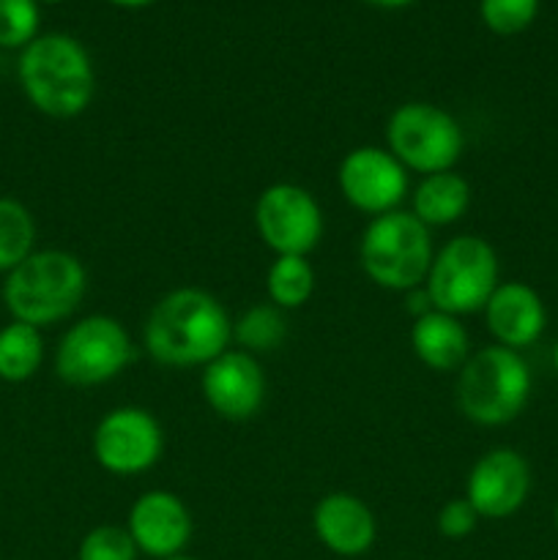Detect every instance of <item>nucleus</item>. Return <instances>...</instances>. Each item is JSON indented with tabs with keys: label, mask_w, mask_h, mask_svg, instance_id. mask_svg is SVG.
<instances>
[{
	"label": "nucleus",
	"mask_w": 558,
	"mask_h": 560,
	"mask_svg": "<svg viewBox=\"0 0 558 560\" xmlns=\"http://www.w3.org/2000/svg\"><path fill=\"white\" fill-rule=\"evenodd\" d=\"M233 323L200 288H178L156 301L142 328L148 355L162 366H206L230 348Z\"/></svg>",
	"instance_id": "f257e3e1"
},
{
	"label": "nucleus",
	"mask_w": 558,
	"mask_h": 560,
	"mask_svg": "<svg viewBox=\"0 0 558 560\" xmlns=\"http://www.w3.org/2000/svg\"><path fill=\"white\" fill-rule=\"evenodd\" d=\"M22 93L49 118H77L93 98V63L85 47L66 33L36 36L16 63Z\"/></svg>",
	"instance_id": "f03ea898"
},
{
	"label": "nucleus",
	"mask_w": 558,
	"mask_h": 560,
	"mask_svg": "<svg viewBox=\"0 0 558 560\" xmlns=\"http://www.w3.org/2000/svg\"><path fill=\"white\" fill-rule=\"evenodd\" d=\"M88 290L85 266L63 249L33 252L5 273L3 304L14 320L27 326H53L82 304Z\"/></svg>",
	"instance_id": "7ed1b4c3"
},
{
	"label": "nucleus",
	"mask_w": 558,
	"mask_h": 560,
	"mask_svg": "<svg viewBox=\"0 0 558 560\" xmlns=\"http://www.w3.org/2000/svg\"><path fill=\"white\" fill-rule=\"evenodd\" d=\"M528 361L518 350L487 345L460 366L457 405L479 427H503L518 419L531 399Z\"/></svg>",
	"instance_id": "20e7f679"
},
{
	"label": "nucleus",
	"mask_w": 558,
	"mask_h": 560,
	"mask_svg": "<svg viewBox=\"0 0 558 560\" xmlns=\"http://www.w3.org/2000/svg\"><path fill=\"white\" fill-rule=\"evenodd\" d=\"M430 228L410 211H388L375 217L361 233L359 260L367 277L383 290L419 288L432 266Z\"/></svg>",
	"instance_id": "39448f33"
},
{
	"label": "nucleus",
	"mask_w": 558,
	"mask_h": 560,
	"mask_svg": "<svg viewBox=\"0 0 558 560\" xmlns=\"http://www.w3.org/2000/svg\"><path fill=\"white\" fill-rule=\"evenodd\" d=\"M498 255L481 235H457L449 241L427 271L425 290L432 306L446 315H474L485 310L498 288Z\"/></svg>",
	"instance_id": "423d86ee"
},
{
	"label": "nucleus",
	"mask_w": 558,
	"mask_h": 560,
	"mask_svg": "<svg viewBox=\"0 0 558 560\" xmlns=\"http://www.w3.org/2000/svg\"><path fill=\"white\" fill-rule=\"evenodd\" d=\"M388 153L414 173L452 170L463 153V129L446 109L427 102L399 104L386 124Z\"/></svg>",
	"instance_id": "0eeeda50"
},
{
	"label": "nucleus",
	"mask_w": 558,
	"mask_h": 560,
	"mask_svg": "<svg viewBox=\"0 0 558 560\" xmlns=\"http://www.w3.org/2000/svg\"><path fill=\"white\" fill-rule=\"evenodd\" d=\"M131 361V339L115 317L91 315L77 320L55 350V372L77 388L102 386Z\"/></svg>",
	"instance_id": "6e6552de"
},
{
	"label": "nucleus",
	"mask_w": 558,
	"mask_h": 560,
	"mask_svg": "<svg viewBox=\"0 0 558 560\" xmlns=\"http://www.w3.org/2000/svg\"><path fill=\"white\" fill-rule=\"evenodd\" d=\"M255 228L277 257H306L323 235V211L304 186L271 184L255 202Z\"/></svg>",
	"instance_id": "1a4fd4ad"
},
{
	"label": "nucleus",
	"mask_w": 558,
	"mask_h": 560,
	"mask_svg": "<svg viewBox=\"0 0 558 560\" xmlns=\"http://www.w3.org/2000/svg\"><path fill=\"white\" fill-rule=\"evenodd\" d=\"M162 452V427L148 410L135 405L109 410L93 432V457L107 474H146L159 463Z\"/></svg>",
	"instance_id": "9d476101"
},
{
	"label": "nucleus",
	"mask_w": 558,
	"mask_h": 560,
	"mask_svg": "<svg viewBox=\"0 0 558 560\" xmlns=\"http://www.w3.org/2000/svg\"><path fill=\"white\" fill-rule=\"evenodd\" d=\"M345 200L372 219L397 211L408 195V170L388 153V148L361 145L342 159L337 173Z\"/></svg>",
	"instance_id": "9b49d317"
},
{
	"label": "nucleus",
	"mask_w": 558,
	"mask_h": 560,
	"mask_svg": "<svg viewBox=\"0 0 558 560\" xmlns=\"http://www.w3.org/2000/svg\"><path fill=\"white\" fill-rule=\"evenodd\" d=\"M528 459L507 446L481 454L465 481V501L485 520H507L518 514L528 501Z\"/></svg>",
	"instance_id": "f8f14e48"
},
{
	"label": "nucleus",
	"mask_w": 558,
	"mask_h": 560,
	"mask_svg": "<svg viewBox=\"0 0 558 560\" xmlns=\"http://www.w3.org/2000/svg\"><path fill=\"white\" fill-rule=\"evenodd\" d=\"M202 397L208 408L224 421H249L266 399V375L246 350H224L202 366Z\"/></svg>",
	"instance_id": "ddd939ff"
},
{
	"label": "nucleus",
	"mask_w": 558,
	"mask_h": 560,
	"mask_svg": "<svg viewBox=\"0 0 558 560\" xmlns=\"http://www.w3.org/2000/svg\"><path fill=\"white\" fill-rule=\"evenodd\" d=\"M126 530L137 550L146 556L167 560L181 556L191 539V514L178 495L167 490L142 492L131 503Z\"/></svg>",
	"instance_id": "4468645a"
},
{
	"label": "nucleus",
	"mask_w": 558,
	"mask_h": 560,
	"mask_svg": "<svg viewBox=\"0 0 558 560\" xmlns=\"http://www.w3.org/2000/svg\"><path fill=\"white\" fill-rule=\"evenodd\" d=\"M487 331L496 345L509 350H525L545 334L547 310L542 295L525 282H501L485 304Z\"/></svg>",
	"instance_id": "2eb2a0df"
},
{
	"label": "nucleus",
	"mask_w": 558,
	"mask_h": 560,
	"mask_svg": "<svg viewBox=\"0 0 558 560\" xmlns=\"http://www.w3.org/2000/svg\"><path fill=\"white\" fill-rule=\"evenodd\" d=\"M312 528L321 545L337 556H364L375 545V514L361 498L350 492H332L321 498L312 512Z\"/></svg>",
	"instance_id": "dca6fc26"
},
{
	"label": "nucleus",
	"mask_w": 558,
	"mask_h": 560,
	"mask_svg": "<svg viewBox=\"0 0 558 560\" xmlns=\"http://www.w3.org/2000/svg\"><path fill=\"white\" fill-rule=\"evenodd\" d=\"M410 348L416 359L432 372H452L468 361V331L463 323L446 312H427L410 326Z\"/></svg>",
	"instance_id": "f3484780"
},
{
	"label": "nucleus",
	"mask_w": 558,
	"mask_h": 560,
	"mask_svg": "<svg viewBox=\"0 0 558 560\" xmlns=\"http://www.w3.org/2000/svg\"><path fill=\"white\" fill-rule=\"evenodd\" d=\"M470 206V186L463 175L443 170L425 175L414 189V217L427 228H446L463 219Z\"/></svg>",
	"instance_id": "a211bd4d"
},
{
	"label": "nucleus",
	"mask_w": 558,
	"mask_h": 560,
	"mask_svg": "<svg viewBox=\"0 0 558 560\" xmlns=\"http://www.w3.org/2000/svg\"><path fill=\"white\" fill-rule=\"evenodd\" d=\"M44 361V339L36 326L11 320L0 328V381L25 383Z\"/></svg>",
	"instance_id": "6ab92c4d"
},
{
	"label": "nucleus",
	"mask_w": 558,
	"mask_h": 560,
	"mask_svg": "<svg viewBox=\"0 0 558 560\" xmlns=\"http://www.w3.org/2000/svg\"><path fill=\"white\" fill-rule=\"evenodd\" d=\"M36 222L14 197H0V273H9L33 255Z\"/></svg>",
	"instance_id": "aec40b11"
},
{
	"label": "nucleus",
	"mask_w": 558,
	"mask_h": 560,
	"mask_svg": "<svg viewBox=\"0 0 558 560\" xmlns=\"http://www.w3.org/2000/svg\"><path fill=\"white\" fill-rule=\"evenodd\" d=\"M268 299L279 310H299L312 299L315 290V271H312L306 257L295 255H279L271 262L266 277Z\"/></svg>",
	"instance_id": "412c9836"
},
{
	"label": "nucleus",
	"mask_w": 558,
	"mask_h": 560,
	"mask_svg": "<svg viewBox=\"0 0 558 560\" xmlns=\"http://www.w3.org/2000/svg\"><path fill=\"white\" fill-rule=\"evenodd\" d=\"M288 334L282 310L274 304H255L235 320L233 339L246 353H268L279 348Z\"/></svg>",
	"instance_id": "4be33fe9"
},
{
	"label": "nucleus",
	"mask_w": 558,
	"mask_h": 560,
	"mask_svg": "<svg viewBox=\"0 0 558 560\" xmlns=\"http://www.w3.org/2000/svg\"><path fill=\"white\" fill-rule=\"evenodd\" d=\"M38 33V0H0V47L25 49Z\"/></svg>",
	"instance_id": "5701e85b"
},
{
	"label": "nucleus",
	"mask_w": 558,
	"mask_h": 560,
	"mask_svg": "<svg viewBox=\"0 0 558 560\" xmlns=\"http://www.w3.org/2000/svg\"><path fill=\"white\" fill-rule=\"evenodd\" d=\"M137 545L129 530L118 525H98L80 541L77 560H137Z\"/></svg>",
	"instance_id": "b1692460"
},
{
	"label": "nucleus",
	"mask_w": 558,
	"mask_h": 560,
	"mask_svg": "<svg viewBox=\"0 0 558 560\" xmlns=\"http://www.w3.org/2000/svg\"><path fill=\"white\" fill-rule=\"evenodd\" d=\"M539 14V0H481V20L498 36L523 33Z\"/></svg>",
	"instance_id": "393cba45"
},
{
	"label": "nucleus",
	"mask_w": 558,
	"mask_h": 560,
	"mask_svg": "<svg viewBox=\"0 0 558 560\" xmlns=\"http://www.w3.org/2000/svg\"><path fill=\"white\" fill-rule=\"evenodd\" d=\"M476 523H479V514L474 512V506L465 498H452L438 512V530L446 539H465V536L474 534Z\"/></svg>",
	"instance_id": "a878e982"
},
{
	"label": "nucleus",
	"mask_w": 558,
	"mask_h": 560,
	"mask_svg": "<svg viewBox=\"0 0 558 560\" xmlns=\"http://www.w3.org/2000/svg\"><path fill=\"white\" fill-rule=\"evenodd\" d=\"M405 310H408L414 317H421V315H427V312L435 310V306H432L430 293H427L425 288L421 290L414 288V290H408V304H405Z\"/></svg>",
	"instance_id": "bb28decb"
},
{
	"label": "nucleus",
	"mask_w": 558,
	"mask_h": 560,
	"mask_svg": "<svg viewBox=\"0 0 558 560\" xmlns=\"http://www.w3.org/2000/svg\"><path fill=\"white\" fill-rule=\"evenodd\" d=\"M367 3L377 5V9H405V5H410L414 0H367Z\"/></svg>",
	"instance_id": "cd10ccee"
},
{
	"label": "nucleus",
	"mask_w": 558,
	"mask_h": 560,
	"mask_svg": "<svg viewBox=\"0 0 558 560\" xmlns=\"http://www.w3.org/2000/svg\"><path fill=\"white\" fill-rule=\"evenodd\" d=\"M115 5H124V9H142V5H151L153 0H109Z\"/></svg>",
	"instance_id": "c85d7f7f"
},
{
	"label": "nucleus",
	"mask_w": 558,
	"mask_h": 560,
	"mask_svg": "<svg viewBox=\"0 0 558 560\" xmlns=\"http://www.w3.org/2000/svg\"><path fill=\"white\" fill-rule=\"evenodd\" d=\"M553 370H556V375H558V342L553 345Z\"/></svg>",
	"instance_id": "c756f323"
},
{
	"label": "nucleus",
	"mask_w": 558,
	"mask_h": 560,
	"mask_svg": "<svg viewBox=\"0 0 558 560\" xmlns=\"http://www.w3.org/2000/svg\"><path fill=\"white\" fill-rule=\"evenodd\" d=\"M553 523H556V530H558V501H556V509H553Z\"/></svg>",
	"instance_id": "7c9ffc66"
},
{
	"label": "nucleus",
	"mask_w": 558,
	"mask_h": 560,
	"mask_svg": "<svg viewBox=\"0 0 558 560\" xmlns=\"http://www.w3.org/2000/svg\"><path fill=\"white\" fill-rule=\"evenodd\" d=\"M167 560H195V558H186V556H173V558H167Z\"/></svg>",
	"instance_id": "2f4dec72"
},
{
	"label": "nucleus",
	"mask_w": 558,
	"mask_h": 560,
	"mask_svg": "<svg viewBox=\"0 0 558 560\" xmlns=\"http://www.w3.org/2000/svg\"><path fill=\"white\" fill-rule=\"evenodd\" d=\"M38 3H58V0H38Z\"/></svg>",
	"instance_id": "473e14b6"
}]
</instances>
